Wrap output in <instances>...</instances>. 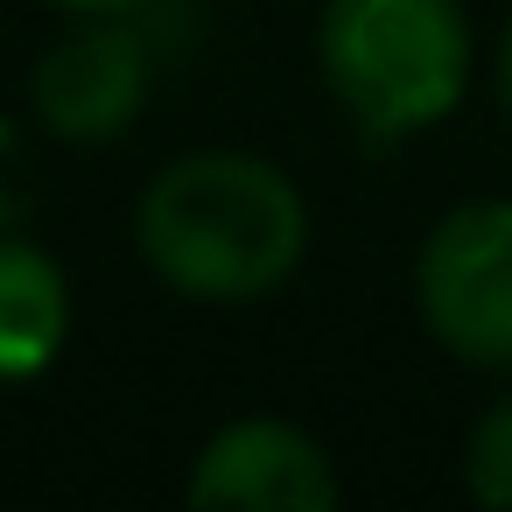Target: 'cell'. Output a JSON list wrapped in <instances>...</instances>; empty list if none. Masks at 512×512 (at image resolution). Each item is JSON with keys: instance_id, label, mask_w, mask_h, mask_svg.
Listing matches in <instances>:
<instances>
[{"instance_id": "obj_1", "label": "cell", "mask_w": 512, "mask_h": 512, "mask_svg": "<svg viewBox=\"0 0 512 512\" xmlns=\"http://www.w3.org/2000/svg\"><path fill=\"white\" fill-rule=\"evenodd\" d=\"M309 232L302 183L253 148L169 155L134 197L141 267L197 309H253L281 295L309 260Z\"/></svg>"}, {"instance_id": "obj_2", "label": "cell", "mask_w": 512, "mask_h": 512, "mask_svg": "<svg viewBox=\"0 0 512 512\" xmlns=\"http://www.w3.org/2000/svg\"><path fill=\"white\" fill-rule=\"evenodd\" d=\"M316 78L330 106L379 148L421 141L470 99L477 29L463 0H323Z\"/></svg>"}, {"instance_id": "obj_3", "label": "cell", "mask_w": 512, "mask_h": 512, "mask_svg": "<svg viewBox=\"0 0 512 512\" xmlns=\"http://www.w3.org/2000/svg\"><path fill=\"white\" fill-rule=\"evenodd\" d=\"M414 316L442 358L512 379V197H463L421 232Z\"/></svg>"}, {"instance_id": "obj_4", "label": "cell", "mask_w": 512, "mask_h": 512, "mask_svg": "<svg viewBox=\"0 0 512 512\" xmlns=\"http://www.w3.org/2000/svg\"><path fill=\"white\" fill-rule=\"evenodd\" d=\"M155 99V50L134 15H78L29 64V120L57 148H113Z\"/></svg>"}, {"instance_id": "obj_5", "label": "cell", "mask_w": 512, "mask_h": 512, "mask_svg": "<svg viewBox=\"0 0 512 512\" xmlns=\"http://www.w3.org/2000/svg\"><path fill=\"white\" fill-rule=\"evenodd\" d=\"M344 491L330 449L288 414L218 421L183 477L190 512H330Z\"/></svg>"}, {"instance_id": "obj_6", "label": "cell", "mask_w": 512, "mask_h": 512, "mask_svg": "<svg viewBox=\"0 0 512 512\" xmlns=\"http://www.w3.org/2000/svg\"><path fill=\"white\" fill-rule=\"evenodd\" d=\"M71 316L64 260L29 232H0V386L43 379L71 344Z\"/></svg>"}, {"instance_id": "obj_7", "label": "cell", "mask_w": 512, "mask_h": 512, "mask_svg": "<svg viewBox=\"0 0 512 512\" xmlns=\"http://www.w3.org/2000/svg\"><path fill=\"white\" fill-rule=\"evenodd\" d=\"M463 491L484 512H512V386L484 400V414L463 435Z\"/></svg>"}, {"instance_id": "obj_8", "label": "cell", "mask_w": 512, "mask_h": 512, "mask_svg": "<svg viewBox=\"0 0 512 512\" xmlns=\"http://www.w3.org/2000/svg\"><path fill=\"white\" fill-rule=\"evenodd\" d=\"M43 211V134L0 113V232H29Z\"/></svg>"}, {"instance_id": "obj_9", "label": "cell", "mask_w": 512, "mask_h": 512, "mask_svg": "<svg viewBox=\"0 0 512 512\" xmlns=\"http://www.w3.org/2000/svg\"><path fill=\"white\" fill-rule=\"evenodd\" d=\"M491 106H498L505 134H512V15H505V29H498V50H491Z\"/></svg>"}, {"instance_id": "obj_10", "label": "cell", "mask_w": 512, "mask_h": 512, "mask_svg": "<svg viewBox=\"0 0 512 512\" xmlns=\"http://www.w3.org/2000/svg\"><path fill=\"white\" fill-rule=\"evenodd\" d=\"M43 8H57L64 22H78V15H134V22H141L155 0H43Z\"/></svg>"}]
</instances>
